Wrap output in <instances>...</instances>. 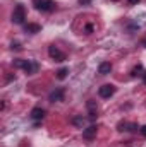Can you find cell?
<instances>
[{
    "mask_svg": "<svg viewBox=\"0 0 146 147\" xmlns=\"http://www.w3.org/2000/svg\"><path fill=\"white\" fill-rule=\"evenodd\" d=\"M33 5L36 10H41V12H48L53 9V0H33Z\"/></svg>",
    "mask_w": 146,
    "mask_h": 147,
    "instance_id": "3957f363",
    "label": "cell"
},
{
    "mask_svg": "<svg viewBox=\"0 0 146 147\" xmlns=\"http://www.w3.org/2000/svg\"><path fill=\"white\" fill-rule=\"evenodd\" d=\"M112 72V63L110 62H102L100 65H98V74H102V75H107V74Z\"/></svg>",
    "mask_w": 146,
    "mask_h": 147,
    "instance_id": "9c48e42d",
    "label": "cell"
},
{
    "mask_svg": "<svg viewBox=\"0 0 146 147\" xmlns=\"http://www.w3.org/2000/svg\"><path fill=\"white\" fill-rule=\"evenodd\" d=\"M10 48H12V50H21V45H19L17 41H16V43L12 41V45H10Z\"/></svg>",
    "mask_w": 146,
    "mask_h": 147,
    "instance_id": "2e32d148",
    "label": "cell"
},
{
    "mask_svg": "<svg viewBox=\"0 0 146 147\" xmlns=\"http://www.w3.org/2000/svg\"><path fill=\"white\" fill-rule=\"evenodd\" d=\"M131 75H132V77H141V75H145V69H143V65H136V67L131 70Z\"/></svg>",
    "mask_w": 146,
    "mask_h": 147,
    "instance_id": "8fae6325",
    "label": "cell"
},
{
    "mask_svg": "<svg viewBox=\"0 0 146 147\" xmlns=\"http://www.w3.org/2000/svg\"><path fill=\"white\" fill-rule=\"evenodd\" d=\"M48 55H50V58L55 60V62H64V60H65V53H62L55 45L48 46Z\"/></svg>",
    "mask_w": 146,
    "mask_h": 147,
    "instance_id": "277c9868",
    "label": "cell"
},
{
    "mask_svg": "<svg viewBox=\"0 0 146 147\" xmlns=\"http://www.w3.org/2000/svg\"><path fill=\"white\" fill-rule=\"evenodd\" d=\"M145 45H146V41H145Z\"/></svg>",
    "mask_w": 146,
    "mask_h": 147,
    "instance_id": "7402d4cb",
    "label": "cell"
},
{
    "mask_svg": "<svg viewBox=\"0 0 146 147\" xmlns=\"http://www.w3.org/2000/svg\"><path fill=\"white\" fill-rule=\"evenodd\" d=\"M43 116H45V110L43 108H33L31 110V118L33 120H43Z\"/></svg>",
    "mask_w": 146,
    "mask_h": 147,
    "instance_id": "30bf717a",
    "label": "cell"
},
{
    "mask_svg": "<svg viewBox=\"0 0 146 147\" xmlns=\"http://www.w3.org/2000/svg\"><path fill=\"white\" fill-rule=\"evenodd\" d=\"M96 125H89V127H86V128H83V137L84 139H88V140H91L95 135H96Z\"/></svg>",
    "mask_w": 146,
    "mask_h": 147,
    "instance_id": "52a82bcc",
    "label": "cell"
},
{
    "mask_svg": "<svg viewBox=\"0 0 146 147\" xmlns=\"http://www.w3.org/2000/svg\"><path fill=\"white\" fill-rule=\"evenodd\" d=\"M67 74H69V69H65V67H64V69H59V70H57V79H59V80H64V79L67 77Z\"/></svg>",
    "mask_w": 146,
    "mask_h": 147,
    "instance_id": "4fadbf2b",
    "label": "cell"
},
{
    "mask_svg": "<svg viewBox=\"0 0 146 147\" xmlns=\"http://www.w3.org/2000/svg\"><path fill=\"white\" fill-rule=\"evenodd\" d=\"M84 31H86V34H91V33H93V24H86Z\"/></svg>",
    "mask_w": 146,
    "mask_h": 147,
    "instance_id": "9a60e30c",
    "label": "cell"
},
{
    "mask_svg": "<svg viewBox=\"0 0 146 147\" xmlns=\"http://www.w3.org/2000/svg\"><path fill=\"white\" fill-rule=\"evenodd\" d=\"M64 89L62 87H59V89H55V91H52L50 92V101L52 103H59V101H64Z\"/></svg>",
    "mask_w": 146,
    "mask_h": 147,
    "instance_id": "8992f818",
    "label": "cell"
},
{
    "mask_svg": "<svg viewBox=\"0 0 146 147\" xmlns=\"http://www.w3.org/2000/svg\"><path fill=\"white\" fill-rule=\"evenodd\" d=\"M24 29H26V33H31V34H36L41 31V26L36 24V22H28L26 26H24Z\"/></svg>",
    "mask_w": 146,
    "mask_h": 147,
    "instance_id": "ba28073f",
    "label": "cell"
},
{
    "mask_svg": "<svg viewBox=\"0 0 146 147\" xmlns=\"http://www.w3.org/2000/svg\"><path fill=\"white\" fill-rule=\"evenodd\" d=\"M24 19H26V9H24V5L17 3L16 9H14V12H12V22L14 24H23Z\"/></svg>",
    "mask_w": 146,
    "mask_h": 147,
    "instance_id": "7a4b0ae2",
    "label": "cell"
},
{
    "mask_svg": "<svg viewBox=\"0 0 146 147\" xmlns=\"http://www.w3.org/2000/svg\"><path fill=\"white\" fill-rule=\"evenodd\" d=\"M14 67L23 69L26 74H36L38 70V63L33 60H14Z\"/></svg>",
    "mask_w": 146,
    "mask_h": 147,
    "instance_id": "6da1fadb",
    "label": "cell"
},
{
    "mask_svg": "<svg viewBox=\"0 0 146 147\" xmlns=\"http://www.w3.org/2000/svg\"><path fill=\"white\" fill-rule=\"evenodd\" d=\"M112 2H117V0H112Z\"/></svg>",
    "mask_w": 146,
    "mask_h": 147,
    "instance_id": "44dd1931",
    "label": "cell"
},
{
    "mask_svg": "<svg viewBox=\"0 0 146 147\" xmlns=\"http://www.w3.org/2000/svg\"><path fill=\"white\" fill-rule=\"evenodd\" d=\"M141 135L146 137V125H145V127H141Z\"/></svg>",
    "mask_w": 146,
    "mask_h": 147,
    "instance_id": "ac0fdd59",
    "label": "cell"
},
{
    "mask_svg": "<svg viewBox=\"0 0 146 147\" xmlns=\"http://www.w3.org/2000/svg\"><path fill=\"white\" fill-rule=\"evenodd\" d=\"M129 130H131V132H136V130H138V125H136V123H129Z\"/></svg>",
    "mask_w": 146,
    "mask_h": 147,
    "instance_id": "e0dca14e",
    "label": "cell"
},
{
    "mask_svg": "<svg viewBox=\"0 0 146 147\" xmlns=\"http://www.w3.org/2000/svg\"><path fill=\"white\" fill-rule=\"evenodd\" d=\"M139 0H129V3H138Z\"/></svg>",
    "mask_w": 146,
    "mask_h": 147,
    "instance_id": "ffe728a7",
    "label": "cell"
},
{
    "mask_svg": "<svg viewBox=\"0 0 146 147\" xmlns=\"http://www.w3.org/2000/svg\"><path fill=\"white\" fill-rule=\"evenodd\" d=\"M88 2H91V0H79V3H81V5H84V3H88Z\"/></svg>",
    "mask_w": 146,
    "mask_h": 147,
    "instance_id": "d6986e66",
    "label": "cell"
},
{
    "mask_svg": "<svg viewBox=\"0 0 146 147\" xmlns=\"http://www.w3.org/2000/svg\"><path fill=\"white\" fill-rule=\"evenodd\" d=\"M72 123L76 127H79V128H84V125H86V118H83V116H76L72 120Z\"/></svg>",
    "mask_w": 146,
    "mask_h": 147,
    "instance_id": "7c38bea8",
    "label": "cell"
},
{
    "mask_svg": "<svg viewBox=\"0 0 146 147\" xmlns=\"http://www.w3.org/2000/svg\"><path fill=\"white\" fill-rule=\"evenodd\" d=\"M117 130H119V132L129 130V123H127V121H119V125H117Z\"/></svg>",
    "mask_w": 146,
    "mask_h": 147,
    "instance_id": "5bb4252c",
    "label": "cell"
},
{
    "mask_svg": "<svg viewBox=\"0 0 146 147\" xmlns=\"http://www.w3.org/2000/svg\"><path fill=\"white\" fill-rule=\"evenodd\" d=\"M98 94L102 96V98H112L113 94H115V86H112V84H105V86H102L100 89H98Z\"/></svg>",
    "mask_w": 146,
    "mask_h": 147,
    "instance_id": "5b68a950",
    "label": "cell"
}]
</instances>
